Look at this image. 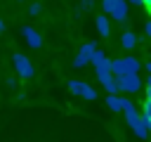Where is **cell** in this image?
<instances>
[{
  "label": "cell",
  "instance_id": "cell-19",
  "mask_svg": "<svg viewBox=\"0 0 151 142\" xmlns=\"http://www.w3.org/2000/svg\"><path fill=\"white\" fill-rule=\"evenodd\" d=\"M144 33L151 38V21H146V26H144Z\"/></svg>",
  "mask_w": 151,
  "mask_h": 142
},
{
  "label": "cell",
  "instance_id": "cell-23",
  "mask_svg": "<svg viewBox=\"0 0 151 142\" xmlns=\"http://www.w3.org/2000/svg\"><path fill=\"white\" fill-rule=\"evenodd\" d=\"M146 88H151V73H149V78H146Z\"/></svg>",
  "mask_w": 151,
  "mask_h": 142
},
{
  "label": "cell",
  "instance_id": "cell-3",
  "mask_svg": "<svg viewBox=\"0 0 151 142\" xmlns=\"http://www.w3.org/2000/svg\"><path fill=\"white\" fill-rule=\"evenodd\" d=\"M68 90H71L76 97H83V99H87V102H94V99H97V90H94L90 83H85V80L71 78V80H68Z\"/></svg>",
  "mask_w": 151,
  "mask_h": 142
},
{
  "label": "cell",
  "instance_id": "cell-14",
  "mask_svg": "<svg viewBox=\"0 0 151 142\" xmlns=\"http://www.w3.org/2000/svg\"><path fill=\"white\" fill-rule=\"evenodd\" d=\"M142 116L146 121H151V99H144V109H142Z\"/></svg>",
  "mask_w": 151,
  "mask_h": 142
},
{
  "label": "cell",
  "instance_id": "cell-24",
  "mask_svg": "<svg viewBox=\"0 0 151 142\" xmlns=\"http://www.w3.org/2000/svg\"><path fill=\"white\" fill-rule=\"evenodd\" d=\"M144 2V7H151V0H142Z\"/></svg>",
  "mask_w": 151,
  "mask_h": 142
},
{
  "label": "cell",
  "instance_id": "cell-5",
  "mask_svg": "<svg viewBox=\"0 0 151 142\" xmlns=\"http://www.w3.org/2000/svg\"><path fill=\"white\" fill-rule=\"evenodd\" d=\"M12 62H14V69H17V73L21 76V78H33V73H35V69H33V64H31V59L26 57V54H21V52H17L14 57H12Z\"/></svg>",
  "mask_w": 151,
  "mask_h": 142
},
{
  "label": "cell",
  "instance_id": "cell-12",
  "mask_svg": "<svg viewBox=\"0 0 151 142\" xmlns=\"http://www.w3.org/2000/svg\"><path fill=\"white\" fill-rule=\"evenodd\" d=\"M120 45H123L125 50H132V47L137 45V36H134L132 31H123V36H120Z\"/></svg>",
  "mask_w": 151,
  "mask_h": 142
},
{
  "label": "cell",
  "instance_id": "cell-15",
  "mask_svg": "<svg viewBox=\"0 0 151 142\" xmlns=\"http://www.w3.org/2000/svg\"><path fill=\"white\" fill-rule=\"evenodd\" d=\"M40 9H42V7H40V2H31V5H28V14H31V17H38V14H40Z\"/></svg>",
  "mask_w": 151,
  "mask_h": 142
},
{
  "label": "cell",
  "instance_id": "cell-26",
  "mask_svg": "<svg viewBox=\"0 0 151 142\" xmlns=\"http://www.w3.org/2000/svg\"><path fill=\"white\" fill-rule=\"evenodd\" d=\"M149 135H151V121H149Z\"/></svg>",
  "mask_w": 151,
  "mask_h": 142
},
{
  "label": "cell",
  "instance_id": "cell-22",
  "mask_svg": "<svg viewBox=\"0 0 151 142\" xmlns=\"http://www.w3.org/2000/svg\"><path fill=\"white\" fill-rule=\"evenodd\" d=\"M146 99H151V88H146Z\"/></svg>",
  "mask_w": 151,
  "mask_h": 142
},
{
  "label": "cell",
  "instance_id": "cell-9",
  "mask_svg": "<svg viewBox=\"0 0 151 142\" xmlns=\"http://www.w3.org/2000/svg\"><path fill=\"white\" fill-rule=\"evenodd\" d=\"M127 7H130V2H127V0H118L109 14L113 17V21H118V24H125V21H127Z\"/></svg>",
  "mask_w": 151,
  "mask_h": 142
},
{
  "label": "cell",
  "instance_id": "cell-16",
  "mask_svg": "<svg viewBox=\"0 0 151 142\" xmlns=\"http://www.w3.org/2000/svg\"><path fill=\"white\" fill-rule=\"evenodd\" d=\"M116 2H118V0H101V9H104V14H109V12L113 9Z\"/></svg>",
  "mask_w": 151,
  "mask_h": 142
},
{
  "label": "cell",
  "instance_id": "cell-4",
  "mask_svg": "<svg viewBox=\"0 0 151 142\" xmlns=\"http://www.w3.org/2000/svg\"><path fill=\"white\" fill-rule=\"evenodd\" d=\"M116 85H118V92H137L142 88V78L139 73H123V76H116Z\"/></svg>",
  "mask_w": 151,
  "mask_h": 142
},
{
  "label": "cell",
  "instance_id": "cell-7",
  "mask_svg": "<svg viewBox=\"0 0 151 142\" xmlns=\"http://www.w3.org/2000/svg\"><path fill=\"white\" fill-rule=\"evenodd\" d=\"M21 36H24V43H28V47H33V50L42 47V38H40V33L33 26H24L21 28Z\"/></svg>",
  "mask_w": 151,
  "mask_h": 142
},
{
  "label": "cell",
  "instance_id": "cell-25",
  "mask_svg": "<svg viewBox=\"0 0 151 142\" xmlns=\"http://www.w3.org/2000/svg\"><path fill=\"white\" fill-rule=\"evenodd\" d=\"M146 71H149V73H151V62H146Z\"/></svg>",
  "mask_w": 151,
  "mask_h": 142
},
{
  "label": "cell",
  "instance_id": "cell-1",
  "mask_svg": "<svg viewBox=\"0 0 151 142\" xmlns=\"http://www.w3.org/2000/svg\"><path fill=\"white\" fill-rule=\"evenodd\" d=\"M120 111L125 114V121H127V125L134 130V135H137L139 140H146V137H149V121H146V118L137 111V106H134L127 97H123Z\"/></svg>",
  "mask_w": 151,
  "mask_h": 142
},
{
  "label": "cell",
  "instance_id": "cell-6",
  "mask_svg": "<svg viewBox=\"0 0 151 142\" xmlns=\"http://www.w3.org/2000/svg\"><path fill=\"white\" fill-rule=\"evenodd\" d=\"M94 50H97V43H94V40H87L85 45H80V50H78L76 59H73V66H76V69H83L85 64H90V59H92Z\"/></svg>",
  "mask_w": 151,
  "mask_h": 142
},
{
  "label": "cell",
  "instance_id": "cell-17",
  "mask_svg": "<svg viewBox=\"0 0 151 142\" xmlns=\"http://www.w3.org/2000/svg\"><path fill=\"white\" fill-rule=\"evenodd\" d=\"M92 7H94V0H80V9L87 12V9H92Z\"/></svg>",
  "mask_w": 151,
  "mask_h": 142
},
{
  "label": "cell",
  "instance_id": "cell-21",
  "mask_svg": "<svg viewBox=\"0 0 151 142\" xmlns=\"http://www.w3.org/2000/svg\"><path fill=\"white\" fill-rule=\"evenodd\" d=\"M5 31V21H2V17H0V33Z\"/></svg>",
  "mask_w": 151,
  "mask_h": 142
},
{
  "label": "cell",
  "instance_id": "cell-18",
  "mask_svg": "<svg viewBox=\"0 0 151 142\" xmlns=\"http://www.w3.org/2000/svg\"><path fill=\"white\" fill-rule=\"evenodd\" d=\"M5 85H7L9 90H14V88H17V80H14V78H7V80H5Z\"/></svg>",
  "mask_w": 151,
  "mask_h": 142
},
{
  "label": "cell",
  "instance_id": "cell-27",
  "mask_svg": "<svg viewBox=\"0 0 151 142\" xmlns=\"http://www.w3.org/2000/svg\"><path fill=\"white\" fill-rule=\"evenodd\" d=\"M149 9H151V7H149Z\"/></svg>",
  "mask_w": 151,
  "mask_h": 142
},
{
  "label": "cell",
  "instance_id": "cell-20",
  "mask_svg": "<svg viewBox=\"0 0 151 142\" xmlns=\"http://www.w3.org/2000/svg\"><path fill=\"white\" fill-rule=\"evenodd\" d=\"M127 2H130V5H134V7H142V5H144L142 0H127Z\"/></svg>",
  "mask_w": 151,
  "mask_h": 142
},
{
  "label": "cell",
  "instance_id": "cell-13",
  "mask_svg": "<svg viewBox=\"0 0 151 142\" xmlns=\"http://www.w3.org/2000/svg\"><path fill=\"white\" fill-rule=\"evenodd\" d=\"M120 104H123V97H120L118 92H109V97H106V106H109L111 111H120Z\"/></svg>",
  "mask_w": 151,
  "mask_h": 142
},
{
  "label": "cell",
  "instance_id": "cell-8",
  "mask_svg": "<svg viewBox=\"0 0 151 142\" xmlns=\"http://www.w3.org/2000/svg\"><path fill=\"white\" fill-rule=\"evenodd\" d=\"M90 64L94 66V71H111V59H109L101 50H94V54H92Z\"/></svg>",
  "mask_w": 151,
  "mask_h": 142
},
{
  "label": "cell",
  "instance_id": "cell-10",
  "mask_svg": "<svg viewBox=\"0 0 151 142\" xmlns=\"http://www.w3.org/2000/svg\"><path fill=\"white\" fill-rule=\"evenodd\" d=\"M97 78H99V83L104 85V90H106V92H118L116 76H113L111 71H97Z\"/></svg>",
  "mask_w": 151,
  "mask_h": 142
},
{
  "label": "cell",
  "instance_id": "cell-11",
  "mask_svg": "<svg viewBox=\"0 0 151 142\" xmlns=\"http://www.w3.org/2000/svg\"><path fill=\"white\" fill-rule=\"evenodd\" d=\"M94 26H97V33H99V36L109 38V33H111V21H109L106 14H99V17L94 19Z\"/></svg>",
  "mask_w": 151,
  "mask_h": 142
},
{
  "label": "cell",
  "instance_id": "cell-2",
  "mask_svg": "<svg viewBox=\"0 0 151 142\" xmlns=\"http://www.w3.org/2000/svg\"><path fill=\"white\" fill-rule=\"evenodd\" d=\"M139 59L137 57H120V59H111V73L113 76H123V73H137L139 71Z\"/></svg>",
  "mask_w": 151,
  "mask_h": 142
}]
</instances>
